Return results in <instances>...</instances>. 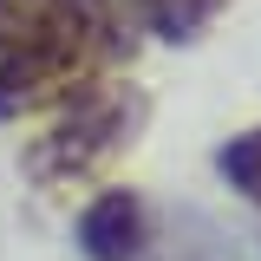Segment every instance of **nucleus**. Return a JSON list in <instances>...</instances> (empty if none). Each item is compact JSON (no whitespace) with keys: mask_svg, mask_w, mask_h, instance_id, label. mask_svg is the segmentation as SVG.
<instances>
[{"mask_svg":"<svg viewBox=\"0 0 261 261\" xmlns=\"http://www.w3.org/2000/svg\"><path fill=\"white\" fill-rule=\"evenodd\" d=\"M79 248L85 261H144L150 255V216L130 190H105L79 216Z\"/></svg>","mask_w":261,"mask_h":261,"instance_id":"nucleus-3","label":"nucleus"},{"mask_svg":"<svg viewBox=\"0 0 261 261\" xmlns=\"http://www.w3.org/2000/svg\"><path fill=\"white\" fill-rule=\"evenodd\" d=\"M130 7H137V20L150 33H163V39H196L202 20L216 13V0H130Z\"/></svg>","mask_w":261,"mask_h":261,"instance_id":"nucleus-4","label":"nucleus"},{"mask_svg":"<svg viewBox=\"0 0 261 261\" xmlns=\"http://www.w3.org/2000/svg\"><path fill=\"white\" fill-rule=\"evenodd\" d=\"M216 170L228 176V190H242L248 202L261 209V130H242L216 150Z\"/></svg>","mask_w":261,"mask_h":261,"instance_id":"nucleus-5","label":"nucleus"},{"mask_svg":"<svg viewBox=\"0 0 261 261\" xmlns=\"http://www.w3.org/2000/svg\"><path fill=\"white\" fill-rule=\"evenodd\" d=\"M111 59V0H0V118L79 98Z\"/></svg>","mask_w":261,"mask_h":261,"instance_id":"nucleus-1","label":"nucleus"},{"mask_svg":"<svg viewBox=\"0 0 261 261\" xmlns=\"http://www.w3.org/2000/svg\"><path fill=\"white\" fill-rule=\"evenodd\" d=\"M137 118H144L137 92L92 85V92H79V98H72V111H65L59 124H53V130H46V137L27 150V170L39 176V183L65 190V183L92 176L105 157H118V150L130 144V130H137Z\"/></svg>","mask_w":261,"mask_h":261,"instance_id":"nucleus-2","label":"nucleus"}]
</instances>
